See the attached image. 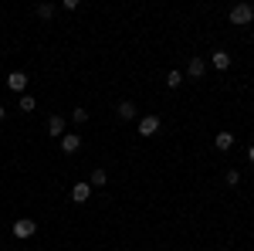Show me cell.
<instances>
[{"label":"cell","mask_w":254,"mask_h":251,"mask_svg":"<svg viewBox=\"0 0 254 251\" xmlns=\"http://www.w3.org/2000/svg\"><path fill=\"white\" fill-rule=\"evenodd\" d=\"M88 197H92V183H85V180H78V183L71 187V200H75V204H85Z\"/></svg>","instance_id":"cell-9"},{"label":"cell","mask_w":254,"mask_h":251,"mask_svg":"<svg viewBox=\"0 0 254 251\" xmlns=\"http://www.w3.org/2000/svg\"><path fill=\"white\" fill-rule=\"evenodd\" d=\"M207 75V61L203 58H190V65H187V72H183V78H193V82H200V78Z\"/></svg>","instance_id":"cell-3"},{"label":"cell","mask_w":254,"mask_h":251,"mask_svg":"<svg viewBox=\"0 0 254 251\" xmlns=\"http://www.w3.org/2000/svg\"><path fill=\"white\" fill-rule=\"evenodd\" d=\"M41 20H51L55 17V3H38V10H34Z\"/></svg>","instance_id":"cell-15"},{"label":"cell","mask_w":254,"mask_h":251,"mask_svg":"<svg viewBox=\"0 0 254 251\" xmlns=\"http://www.w3.org/2000/svg\"><path fill=\"white\" fill-rule=\"evenodd\" d=\"M3 119H7V109H3V105H0V122H3Z\"/></svg>","instance_id":"cell-19"},{"label":"cell","mask_w":254,"mask_h":251,"mask_svg":"<svg viewBox=\"0 0 254 251\" xmlns=\"http://www.w3.org/2000/svg\"><path fill=\"white\" fill-rule=\"evenodd\" d=\"M61 150H64L68 156L78 153V150H81V136L78 133H64V136H61Z\"/></svg>","instance_id":"cell-6"},{"label":"cell","mask_w":254,"mask_h":251,"mask_svg":"<svg viewBox=\"0 0 254 251\" xmlns=\"http://www.w3.org/2000/svg\"><path fill=\"white\" fill-rule=\"evenodd\" d=\"M38 234V221H31V217H17L14 221V238L17 241H27V238H34Z\"/></svg>","instance_id":"cell-2"},{"label":"cell","mask_w":254,"mask_h":251,"mask_svg":"<svg viewBox=\"0 0 254 251\" xmlns=\"http://www.w3.org/2000/svg\"><path fill=\"white\" fill-rule=\"evenodd\" d=\"M159 126H163V119H159V116H142V119H139V136H156Z\"/></svg>","instance_id":"cell-5"},{"label":"cell","mask_w":254,"mask_h":251,"mask_svg":"<svg viewBox=\"0 0 254 251\" xmlns=\"http://www.w3.org/2000/svg\"><path fill=\"white\" fill-rule=\"evenodd\" d=\"M248 163H254V146H251V150H248Z\"/></svg>","instance_id":"cell-18"},{"label":"cell","mask_w":254,"mask_h":251,"mask_svg":"<svg viewBox=\"0 0 254 251\" xmlns=\"http://www.w3.org/2000/svg\"><path fill=\"white\" fill-rule=\"evenodd\" d=\"M231 61H234V58H231V55H227L224 48H217L214 55H210V65H214L217 72H227V68H231Z\"/></svg>","instance_id":"cell-8"},{"label":"cell","mask_w":254,"mask_h":251,"mask_svg":"<svg viewBox=\"0 0 254 251\" xmlns=\"http://www.w3.org/2000/svg\"><path fill=\"white\" fill-rule=\"evenodd\" d=\"M48 133L51 136H64V116H51L48 119Z\"/></svg>","instance_id":"cell-12"},{"label":"cell","mask_w":254,"mask_h":251,"mask_svg":"<svg viewBox=\"0 0 254 251\" xmlns=\"http://www.w3.org/2000/svg\"><path fill=\"white\" fill-rule=\"evenodd\" d=\"M224 183H227V187H237V183H241V170H234V167H231V170L224 173Z\"/></svg>","instance_id":"cell-16"},{"label":"cell","mask_w":254,"mask_h":251,"mask_svg":"<svg viewBox=\"0 0 254 251\" xmlns=\"http://www.w3.org/2000/svg\"><path fill=\"white\" fill-rule=\"evenodd\" d=\"M17 109L24 112V116H31V112L38 109V98H34V95H27V92H24V95L17 98Z\"/></svg>","instance_id":"cell-11"},{"label":"cell","mask_w":254,"mask_h":251,"mask_svg":"<svg viewBox=\"0 0 254 251\" xmlns=\"http://www.w3.org/2000/svg\"><path fill=\"white\" fill-rule=\"evenodd\" d=\"M7 88L17 92V95H24V92H27V72H10V75H7Z\"/></svg>","instance_id":"cell-4"},{"label":"cell","mask_w":254,"mask_h":251,"mask_svg":"<svg viewBox=\"0 0 254 251\" xmlns=\"http://www.w3.org/2000/svg\"><path fill=\"white\" fill-rule=\"evenodd\" d=\"M234 143H237V136L234 133H217V139H214V146H217V153H227V150H234Z\"/></svg>","instance_id":"cell-7"},{"label":"cell","mask_w":254,"mask_h":251,"mask_svg":"<svg viewBox=\"0 0 254 251\" xmlns=\"http://www.w3.org/2000/svg\"><path fill=\"white\" fill-rule=\"evenodd\" d=\"M180 85H183V72L180 68H170L166 72V88H180Z\"/></svg>","instance_id":"cell-13"},{"label":"cell","mask_w":254,"mask_h":251,"mask_svg":"<svg viewBox=\"0 0 254 251\" xmlns=\"http://www.w3.org/2000/svg\"><path fill=\"white\" fill-rule=\"evenodd\" d=\"M71 122H88V109H71Z\"/></svg>","instance_id":"cell-17"},{"label":"cell","mask_w":254,"mask_h":251,"mask_svg":"<svg viewBox=\"0 0 254 251\" xmlns=\"http://www.w3.org/2000/svg\"><path fill=\"white\" fill-rule=\"evenodd\" d=\"M116 112H119V119L132 122V119H136V102H132V98H122V102L116 105Z\"/></svg>","instance_id":"cell-10"},{"label":"cell","mask_w":254,"mask_h":251,"mask_svg":"<svg viewBox=\"0 0 254 251\" xmlns=\"http://www.w3.org/2000/svg\"><path fill=\"white\" fill-rule=\"evenodd\" d=\"M227 17H231V24H234V27H248V24L254 20V7H251V3H234Z\"/></svg>","instance_id":"cell-1"},{"label":"cell","mask_w":254,"mask_h":251,"mask_svg":"<svg viewBox=\"0 0 254 251\" xmlns=\"http://www.w3.org/2000/svg\"><path fill=\"white\" fill-rule=\"evenodd\" d=\"M88 183H92V190H95V187H105V183H109V173L98 167V170H92V180H88Z\"/></svg>","instance_id":"cell-14"}]
</instances>
